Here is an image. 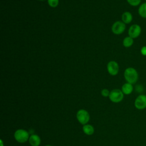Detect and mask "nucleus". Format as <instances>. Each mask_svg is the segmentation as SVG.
I'll return each mask as SVG.
<instances>
[{
  "label": "nucleus",
  "instance_id": "nucleus-20",
  "mask_svg": "<svg viewBox=\"0 0 146 146\" xmlns=\"http://www.w3.org/2000/svg\"><path fill=\"white\" fill-rule=\"evenodd\" d=\"M45 146H51V145H45Z\"/></svg>",
  "mask_w": 146,
  "mask_h": 146
},
{
  "label": "nucleus",
  "instance_id": "nucleus-21",
  "mask_svg": "<svg viewBox=\"0 0 146 146\" xmlns=\"http://www.w3.org/2000/svg\"><path fill=\"white\" fill-rule=\"evenodd\" d=\"M38 1H44V0H38Z\"/></svg>",
  "mask_w": 146,
  "mask_h": 146
},
{
  "label": "nucleus",
  "instance_id": "nucleus-9",
  "mask_svg": "<svg viewBox=\"0 0 146 146\" xmlns=\"http://www.w3.org/2000/svg\"><path fill=\"white\" fill-rule=\"evenodd\" d=\"M29 141L31 146H39L41 143V140L38 135H31L29 137Z\"/></svg>",
  "mask_w": 146,
  "mask_h": 146
},
{
  "label": "nucleus",
  "instance_id": "nucleus-1",
  "mask_svg": "<svg viewBox=\"0 0 146 146\" xmlns=\"http://www.w3.org/2000/svg\"><path fill=\"white\" fill-rule=\"evenodd\" d=\"M124 77L127 83L133 84L137 82L139 79V75L135 68L128 67L124 72Z\"/></svg>",
  "mask_w": 146,
  "mask_h": 146
},
{
  "label": "nucleus",
  "instance_id": "nucleus-8",
  "mask_svg": "<svg viewBox=\"0 0 146 146\" xmlns=\"http://www.w3.org/2000/svg\"><path fill=\"white\" fill-rule=\"evenodd\" d=\"M108 72L112 76L116 75L119 71V66L118 63L114 60L110 61L107 66Z\"/></svg>",
  "mask_w": 146,
  "mask_h": 146
},
{
  "label": "nucleus",
  "instance_id": "nucleus-14",
  "mask_svg": "<svg viewBox=\"0 0 146 146\" xmlns=\"http://www.w3.org/2000/svg\"><path fill=\"white\" fill-rule=\"evenodd\" d=\"M133 44V39L129 36H126L124 38L123 40V45L126 47H129Z\"/></svg>",
  "mask_w": 146,
  "mask_h": 146
},
{
  "label": "nucleus",
  "instance_id": "nucleus-16",
  "mask_svg": "<svg viewBox=\"0 0 146 146\" xmlns=\"http://www.w3.org/2000/svg\"><path fill=\"white\" fill-rule=\"evenodd\" d=\"M127 1L130 5L132 6H137L141 2V0H127Z\"/></svg>",
  "mask_w": 146,
  "mask_h": 146
},
{
  "label": "nucleus",
  "instance_id": "nucleus-22",
  "mask_svg": "<svg viewBox=\"0 0 146 146\" xmlns=\"http://www.w3.org/2000/svg\"><path fill=\"white\" fill-rule=\"evenodd\" d=\"M145 1H146V0H145Z\"/></svg>",
  "mask_w": 146,
  "mask_h": 146
},
{
  "label": "nucleus",
  "instance_id": "nucleus-11",
  "mask_svg": "<svg viewBox=\"0 0 146 146\" xmlns=\"http://www.w3.org/2000/svg\"><path fill=\"white\" fill-rule=\"evenodd\" d=\"M133 17L132 14L129 11H125L121 15V21L125 24L130 23L132 21Z\"/></svg>",
  "mask_w": 146,
  "mask_h": 146
},
{
  "label": "nucleus",
  "instance_id": "nucleus-5",
  "mask_svg": "<svg viewBox=\"0 0 146 146\" xmlns=\"http://www.w3.org/2000/svg\"><path fill=\"white\" fill-rule=\"evenodd\" d=\"M125 24L122 21H118L113 23L111 27V30L114 34L120 35L125 31Z\"/></svg>",
  "mask_w": 146,
  "mask_h": 146
},
{
  "label": "nucleus",
  "instance_id": "nucleus-18",
  "mask_svg": "<svg viewBox=\"0 0 146 146\" xmlns=\"http://www.w3.org/2000/svg\"><path fill=\"white\" fill-rule=\"evenodd\" d=\"M140 52L141 54L144 55V56H146V46H143L141 49H140Z\"/></svg>",
  "mask_w": 146,
  "mask_h": 146
},
{
  "label": "nucleus",
  "instance_id": "nucleus-15",
  "mask_svg": "<svg viewBox=\"0 0 146 146\" xmlns=\"http://www.w3.org/2000/svg\"><path fill=\"white\" fill-rule=\"evenodd\" d=\"M59 0H47V2L48 5L53 8H55L58 6L59 5Z\"/></svg>",
  "mask_w": 146,
  "mask_h": 146
},
{
  "label": "nucleus",
  "instance_id": "nucleus-17",
  "mask_svg": "<svg viewBox=\"0 0 146 146\" xmlns=\"http://www.w3.org/2000/svg\"><path fill=\"white\" fill-rule=\"evenodd\" d=\"M110 93V92L109 91V90L108 89H106V88H104L101 91V94L104 97L109 96Z\"/></svg>",
  "mask_w": 146,
  "mask_h": 146
},
{
  "label": "nucleus",
  "instance_id": "nucleus-7",
  "mask_svg": "<svg viewBox=\"0 0 146 146\" xmlns=\"http://www.w3.org/2000/svg\"><path fill=\"white\" fill-rule=\"evenodd\" d=\"M141 27L137 24H133L131 25L128 29V35L133 39L137 38L141 34Z\"/></svg>",
  "mask_w": 146,
  "mask_h": 146
},
{
  "label": "nucleus",
  "instance_id": "nucleus-13",
  "mask_svg": "<svg viewBox=\"0 0 146 146\" xmlns=\"http://www.w3.org/2000/svg\"><path fill=\"white\" fill-rule=\"evenodd\" d=\"M138 13L141 17L146 18V2L142 3L139 6L138 9Z\"/></svg>",
  "mask_w": 146,
  "mask_h": 146
},
{
  "label": "nucleus",
  "instance_id": "nucleus-3",
  "mask_svg": "<svg viewBox=\"0 0 146 146\" xmlns=\"http://www.w3.org/2000/svg\"><path fill=\"white\" fill-rule=\"evenodd\" d=\"M124 94L121 90L114 89L110 91L109 99L113 103H119L121 102L124 98Z\"/></svg>",
  "mask_w": 146,
  "mask_h": 146
},
{
  "label": "nucleus",
  "instance_id": "nucleus-6",
  "mask_svg": "<svg viewBox=\"0 0 146 146\" xmlns=\"http://www.w3.org/2000/svg\"><path fill=\"white\" fill-rule=\"evenodd\" d=\"M134 106L135 108L139 110L146 108V95H139L135 100Z\"/></svg>",
  "mask_w": 146,
  "mask_h": 146
},
{
  "label": "nucleus",
  "instance_id": "nucleus-10",
  "mask_svg": "<svg viewBox=\"0 0 146 146\" xmlns=\"http://www.w3.org/2000/svg\"><path fill=\"white\" fill-rule=\"evenodd\" d=\"M121 90L124 95H129L132 92L133 90V85L127 82L122 86Z\"/></svg>",
  "mask_w": 146,
  "mask_h": 146
},
{
  "label": "nucleus",
  "instance_id": "nucleus-2",
  "mask_svg": "<svg viewBox=\"0 0 146 146\" xmlns=\"http://www.w3.org/2000/svg\"><path fill=\"white\" fill-rule=\"evenodd\" d=\"M15 139L20 143H24L29 139V134L28 132L23 129H17L14 135Z\"/></svg>",
  "mask_w": 146,
  "mask_h": 146
},
{
  "label": "nucleus",
  "instance_id": "nucleus-4",
  "mask_svg": "<svg viewBox=\"0 0 146 146\" xmlns=\"http://www.w3.org/2000/svg\"><path fill=\"white\" fill-rule=\"evenodd\" d=\"M90 114L89 113L85 110L81 109L79 110L76 113V119L78 121L83 124H86L90 120Z\"/></svg>",
  "mask_w": 146,
  "mask_h": 146
},
{
  "label": "nucleus",
  "instance_id": "nucleus-12",
  "mask_svg": "<svg viewBox=\"0 0 146 146\" xmlns=\"http://www.w3.org/2000/svg\"><path fill=\"white\" fill-rule=\"evenodd\" d=\"M83 131L85 134L87 135H91L94 132V128L92 125L86 124L83 125Z\"/></svg>",
  "mask_w": 146,
  "mask_h": 146
},
{
  "label": "nucleus",
  "instance_id": "nucleus-19",
  "mask_svg": "<svg viewBox=\"0 0 146 146\" xmlns=\"http://www.w3.org/2000/svg\"><path fill=\"white\" fill-rule=\"evenodd\" d=\"M0 142H1V146H3V141L2 140H0Z\"/></svg>",
  "mask_w": 146,
  "mask_h": 146
}]
</instances>
